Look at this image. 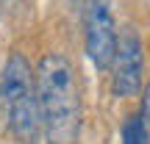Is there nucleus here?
Segmentation results:
<instances>
[{
	"label": "nucleus",
	"mask_w": 150,
	"mask_h": 144,
	"mask_svg": "<svg viewBox=\"0 0 150 144\" xmlns=\"http://www.w3.org/2000/svg\"><path fill=\"white\" fill-rule=\"evenodd\" d=\"M36 86L47 144H75L81 136V91L72 64L61 53H45L36 64Z\"/></svg>",
	"instance_id": "obj_1"
},
{
	"label": "nucleus",
	"mask_w": 150,
	"mask_h": 144,
	"mask_svg": "<svg viewBox=\"0 0 150 144\" xmlns=\"http://www.w3.org/2000/svg\"><path fill=\"white\" fill-rule=\"evenodd\" d=\"M0 105L6 111L8 130L20 144H33L42 133L36 70L22 53H11L0 72Z\"/></svg>",
	"instance_id": "obj_2"
},
{
	"label": "nucleus",
	"mask_w": 150,
	"mask_h": 144,
	"mask_svg": "<svg viewBox=\"0 0 150 144\" xmlns=\"http://www.w3.org/2000/svg\"><path fill=\"white\" fill-rule=\"evenodd\" d=\"M83 36H86V55L97 70H111L117 55V25L108 11L106 0H89L83 14Z\"/></svg>",
	"instance_id": "obj_3"
},
{
	"label": "nucleus",
	"mask_w": 150,
	"mask_h": 144,
	"mask_svg": "<svg viewBox=\"0 0 150 144\" xmlns=\"http://www.w3.org/2000/svg\"><path fill=\"white\" fill-rule=\"evenodd\" d=\"M145 75V47L134 31L122 33L117 44V55L111 64V94L114 97H134L142 89Z\"/></svg>",
	"instance_id": "obj_4"
},
{
	"label": "nucleus",
	"mask_w": 150,
	"mask_h": 144,
	"mask_svg": "<svg viewBox=\"0 0 150 144\" xmlns=\"http://www.w3.org/2000/svg\"><path fill=\"white\" fill-rule=\"evenodd\" d=\"M122 144H150V136H147L142 114H134V117L125 119V125H122Z\"/></svg>",
	"instance_id": "obj_5"
},
{
	"label": "nucleus",
	"mask_w": 150,
	"mask_h": 144,
	"mask_svg": "<svg viewBox=\"0 0 150 144\" xmlns=\"http://www.w3.org/2000/svg\"><path fill=\"white\" fill-rule=\"evenodd\" d=\"M142 119H145V128H147V136H150V83L142 91Z\"/></svg>",
	"instance_id": "obj_6"
},
{
	"label": "nucleus",
	"mask_w": 150,
	"mask_h": 144,
	"mask_svg": "<svg viewBox=\"0 0 150 144\" xmlns=\"http://www.w3.org/2000/svg\"><path fill=\"white\" fill-rule=\"evenodd\" d=\"M20 3V0H0V6H3V8H11V6H17Z\"/></svg>",
	"instance_id": "obj_7"
}]
</instances>
